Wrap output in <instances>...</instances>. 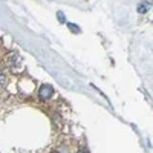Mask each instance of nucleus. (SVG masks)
I'll return each mask as SVG.
<instances>
[{"label":"nucleus","mask_w":153,"mask_h":153,"mask_svg":"<svg viewBox=\"0 0 153 153\" xmlns=\"http://www.w3.org/2000/svg\"><path fill=\"white\" fill-rule=\"evenodd\" d=\"M52 95H54V89H52V86H51V84H43L40 87V91H38V98H40L42 101L49 100Z\"/></svg>","instance_id":"f257e3e1"},{"label":"nucleus","mask_w":153,"mask_h":153,"mask_svg":"<svg viewBox=\"0 0 153 153\" xmlns=\"http://www.w3.org/2000/svg\"><path fill=\"white\" fill-rule=\"evenodd\" d=\"M6 84H8V76L2 69H0V87H5Z\"/></svg>","instance_id":"f03ea898"},{"label":"nucleus","mask_w":153,"mask_h":153,"mask_svg":"<svg viewBox=\"0 0 153 153\" xmlns=\"http://www.w3.org/2000/svg\"><path fill=\"white\" fill-rule=\"evenodd\" d=\"M8 58H9V60H8V63H9L11 66H16L17 63H19V55H17V54H11Z\"/></svg>","instance_id":"7ed1b4c3"},{"label":"nucleus","mask_w":153,"mask_h":153,"mask_svg":"<svg viewBox=\"0 0 153 153\" xmlns=\"http://www.w3.org/2000/svg\"><path fill=\"white\" fill-rule=\"evenodd\" d=\"M147 6H149L147 3H141V5L138 6V11H139V12H146V11H147V9H146Z\"/></svg>","instance_id":"20e7f679"},{"label":"nucleus","mask_w":153,"mask_h":153,"mask_svg":"<svg viewBox=\"0 0 153 153\" xmlns=\"http://www.w3.org/2000/svg\"><path fill=\"white\" fill-rule=\"evenodd\" d=\"M78 153H89V150L86 149V146H81L80 150H78Z\"/></svg>","instance_id":"39448f33"},{"label":"nucleus","mask_w":153,"mask_h":153,"mask_svg":"<svg viewBox=\"0 0 153 153\" xmlns=\"http://www.w3.org/2000/svg\"><path fill=\"white\" fill-rule=\"evenodd\" d=\"M69 28H71V29H72L74 32H78V31H80L78 28H76V26H75V25H69Z\"/></svg>","instance_id":"423d86ee"},{"label":"nucleus","mask_w":153,"mask_h":153,"mask_svg":"<svg viewBox=\"0 0 153 153\" xmlns=\"http://www.w3.org/2000/svg\"><path fill=\"white\" fill-rule=\"evenodd\" d=\"M58 17H60L61 23H65V22H66V19H63V14H61V12H58Z\"/></svg>","instance_id":"0eeeda50"},{"label":"nucleus","mask_w":153,"mask_h":153,"mask_svg":"<svg viewBox=\"0 0 153 153\" xmlns=\"http://www.w3.org/2000/svg\"><path fill=\"white\" fill-rule=\"evenodd\" d=\"M52 153H55V152H52Z\"/></svg>","instance_id":"6e6552de"}]
</instances>
